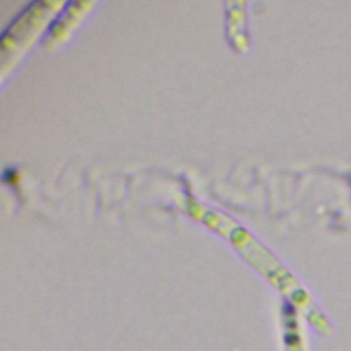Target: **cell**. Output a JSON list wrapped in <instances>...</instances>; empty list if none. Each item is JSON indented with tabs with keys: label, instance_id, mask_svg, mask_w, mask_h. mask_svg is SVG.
I'll return each mask as SVG.
<instances>
[{
	"label": "cell",
	"instance_id": "cell-1",
	"mask_svg": "<svg viewBox=\"0 0 351 351\" xmlns=\"http://www.w3.org/2000/svg\"><path fill=\"white\" fill-rule=\"evenodd\" d=\"M191 210L196 214H199L203 221L210 223L211 226H218L222 232L228 233L232 240L241 245L244 251L247 252H254L255 254V261L265 263V270L267 273H271L278 284L291 295L295 303L302 306L304 310V314L307 315L308 321L314 326V329L321 335V336H330L333 329L330 322L328 321L326 315L314 304V302L310 299V296L304 292V289L292 278V276L276 261L274 256L270 255L269 251L265 250L263 245H261L258 241L254 240V237L241 226L236 225L230 218L225 217L223 214L210 208L204 207L200 203L193 202L191 204Z\"/></svg>",
	"mask_w": 351,
	"mask_h": 351
},
{
	"label": "cell",
	"instance_id": "cell-2",
	"mask_svg": "<svg viewBox=\"0 0 351 351\" xmlns=\"http://www.w3.org/2000/svg\"><path fill=\"white\" fill-rule=\"evenodd\" d=\"M288 348H289V351H303L300 336H299L298 330H293L288 336Z\"/></svg>",
	"mask_w": 351,
	"mask_h": 351
}]
</instances>
